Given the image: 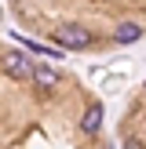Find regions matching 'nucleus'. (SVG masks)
Here are the masks:
<instances>
[{"instance_id": "nucleus-2", "label": "nucleus", "mask_w": 146, "mask_h": 149, "mask_svg": "<svg viewBox=\"0 0 146 149\" xmlns=\"http://www.w3.org/2000/svg\"><path fill=\"white\" fill-rule=\"evenodd\" d=\"M0 69H4L7 77H15V80H26V77H33V73H36V65L29 62L22 51H7V55L0 58Z\"/></svg>"}, {"instance_id": "nucleus-1", "label": "nucleus", "mask_w": 146, "mask_h": 149, "mask_svg": "<svg viewBox=\"0 0 146 149\" xmlns=\"http://www.w3.org/2000/svg\"><path fill=\"white\" fill-rule=\"evenodd\" d=\"M55 44H62V47H73V51H84L95 44L91 29H84L80 22H62V26L55 29Z\"/></svg>"}, {"instance_id": "nucleus-4", "label": "nucleus", "mask_w": 146, "mask_h": 149, "mask_svg": "<svg viewBox=\"0 0 146 149\" xmlns=\"http://www.w3.org/2000/svg\"><path fill=\"white\" fill-rule=\"evenodd\" d=\"M139 36H142V26H135V22H121V26L113 29V40L117 44H135Z\"/></svg>"}, {"instance_id": "nucleus-5", "label": "nucleus", "mask_w": 146, "mask_h": 149, "mask_svg": "<svg viewBox=\"0 0 146 149\" xmlns=\"http://www.w3.org/2000/svg\"><path fill=\"white\" fill-rule=\"evenodd\" d=\"M33 80L40 87H55V80H58V73L55 69H48V65H36V73H33Z\"/></svg>"}, {"instance_id": "nucleus-6", "label": "nucleus", "mask_w": 146, "mask_h": 149, "mask_svg": "<svg viewBox=\"0 0 146 149\" xmlns=\"http://www.w3.org/2000/svg\"><path fill=\"white\" fill-rule=\"evenodd\" d=\"M124 149H142V142H135V138H128V142H124Z\"/></svg>"}, {"instance_id": "nucleus-3", "label": "nucleus", "mask_w": 146, "mask_h": 149, "mask_svg": "<svg viewBox=\"0 0 146 149\" xmlns=\"http://www.w3.org/2000/svg\"><path fill=\"white\" fill-rule=\"evenodd\" d=\"M99 127H102V102H91L84 109V116H80V131L84 135H95Z\"/></svg>"}]
</instances>
